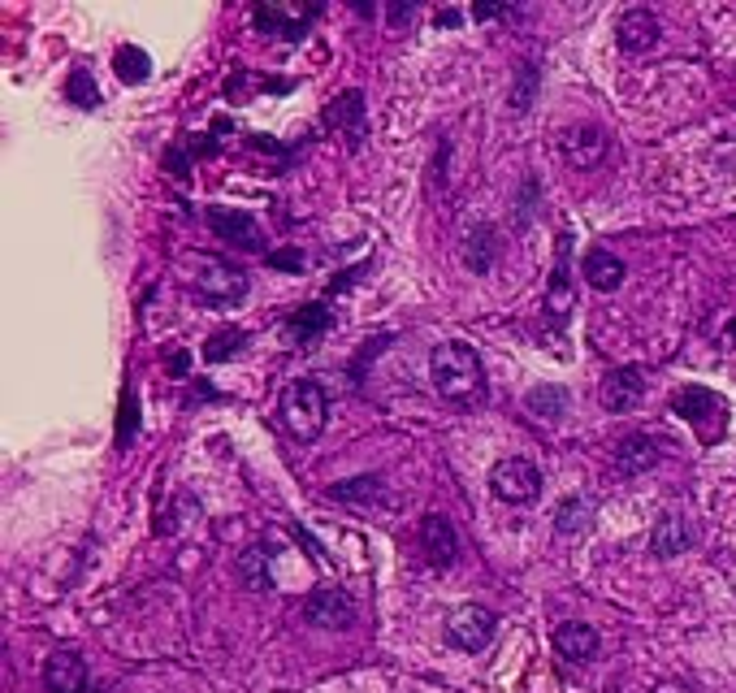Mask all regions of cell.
<instances>
[{
  "label": "cell",
  "instance_id": "obj_1",
  "mask_svg": "<svg viewBox=\"0 0 736 693\" xmlns=\"http://www.w3.org/2000/svg\"><path fill=\"white\" fill-rule=\"evenodd\" d=\"M429 373L446 403H477L485 395L481 356L468 343H442L429 360Z\"/></svg>",
  "mask_w": 736,
  "mask_h": 693
},
{
  "label": "cell",
  "instance_id": "obj_2",
  "mask_svg": "<svg viewBox=\"0 0 736 693\" xmlns=\"http://www.w3.org/2000/svg\"><path fill=\"white\" fill-rule=\"evenodd\" d=\"M325 416H330V399L317 382H291L282 395V425L291 429L299 442H312L321 438L325 429Z\"/></svg>",
  "mask_w": 736,
  "mask_h": 693
},
{
  "label": "cell",
  "instance_id": "obj_3",
  "mask_svg": "<svg viewBox=\"0 0 736 693\" xmlns=\"http://www.w3.org/2000/svg\"><path fill=\"white\" fill-rule=\"evenodd\" d=\"M672 412L685 416V421L698 429L702 442H719V438H724V429H728V408H724V399H719L715 390H706V386H685V390H680V395L672 399Z\"/></svg>",
  "mask_w": 736,
  "mask_h": 693
},
{
  "label": "cell",
  "instance_id": "obj_4",
  "mask_svg": "<svg viewBox=\"0 0 736 693\" xmlns=\"http://www.w3.org/2000/svg\"><path fill=\"white\" fill-rule=\"evenodd\" d=\"M490 490L511 507L537 503V494H542V473H537V464H529V460H498L490 473Z\"/></svg>",
  "mask_w": 736,
  "mask_h": 693
},
{
  "label": "cell",
  "instance_id": "obj_5",
  "mask_svg": "<svg viewBox=\"0 0 736 693\" xmlns=\"http://www.w3.org/2000/svg\"><path fill=\"white\" fill-rule=\"evenodd\" d=\"M304 616H308V624H317V629H351V624H356V598L347 590L325 585V590H312L304 598Z\"/></svg>",
  "mask_w": 736,
  "mask_h": 693
},
{
  "label": "cell",
  "instance_id": "obj_6",
  "mask_svg": "<svg viewBox=\"0 0 736 693\" xmlns=\"http://www.w3.org/2000/svg\"><path fill=\"white\" fill-rule=\"evenodd\" d=\"M195 291H200L208 304H239L247 295V273L226 265V260H204L200 278H195Z\"/></svg>",
  "mask_w": 736,
  "mask_h": 693
},
{
  "label": "cell",
  "instance_id": "obj_7",
  "mask_svg": "<svg viewBox=\"0 0 736 693\" xmlns=\"http://www.w3.org/2000/svg\"><path fill=\"white\" fill-rule=\"evenodd\" d=\"M446 642L459 650H485L494 642V611L485 607H459L451 620H446Z\"/></svg>",
  "mask_w": 736,
  "mask_h": 693
},
{
  "label": "cell",
  "instance_id": "obj_8",
  "mask_svg": "<svg viewBox=\"0 0 736 693\" xmlns=\"http://www.w3.org/2000/svg\"><path fill=\"white\" fill-rule=\"evenodd\" d=\"M559 152H563V161L576 169H594L602 156H607V135H602L598 126H568L559 135Z\"/></svg>",
  "mask_w": 736,
  "mask_h": 693
},
{
  "label": "cell",
  "instance_id": "obj_9",
  "mask_svg": "<svg viewBox=\"0 0 736 693\" xmlns=\"http://www.w3.org/2000/svg\"><path fill=\"white\" fill-rule=\"evenodd\" d=\"M208 226L213 234H221L234 247H247V252H260L265 247V234L252 221V213H239V208H208Z\"/></svg>",
  "mask_w": 736,
  "mask_h": 693
},
{
  "label": "cell",
  "instance_id": "obj_10",
  "mask_svg": "<svg viewBox=\"0 0 736 693\" xmlns=\"http://www.w3.org/2000/svg\"><path fill=\"white\" fill-rule=\"evenodd\" d=\"M420 551H425L429 568H451L459 559V533L446 516H425L420 525Z\"/></svg>",
  "mask_w": 736,
  "mask_h": 693
},
{
  "label": "cell",
  "instance_id": "obj_11",
  "mask_svg": "<svg viewBox=\"0 0 736 693\" xmlns=\"http://www.w3.org/2000/svg\"><path fill=\"white\" fill-rule=\"evenodd\" d=\"M317 18V9H291V5H260L256 26L273 39H299L308 31V22Z\"/></svg>",
  "mask_w": 736,
  "mask_h": 693
},
{
  "label": "cell",
  "instance_id": "obj_12",
  "mask_svg": "<svg viewBox=\"0 0 736 693\" xmlns=\"http://www.w3.org/2000/svg\"><path fill=\"white\" fill-rule=\"evenodd\" d=\"M44 685H48V693H83V685H87L83 655H74V650H57V655L48 659V668H44Z\"/></svg>",
  "mask_w": 736,
  "mask_h": 693
},
{
  "label": "cell",
  "instance_id": "obj_13",
  "mask_svg": "<svg viewBox=\"0 0 736 693\" xmlns=\"http://www.w3.org/2000/svg\"><path fill=\"white\" fill-rule=\"evenodd\" d=\"M659 455L663 451L650 434H628V438L615 442V468H620L624 477H637V473H646V468H654Z\"/></svg>",
  "mask_w": 736,
  "mask_h": 693
},
{
  "label": "cell",
  "instance_id": "obj_14",
  "mask_svg": "<svg viewBox=\"0 0 736 693\" xmlns=\"http://www.w3.org/2000/svg\"><path fill=\"white\" fill-rule=\"evenodd\" d=\"M615 39H620L624 52H646L659 44V18L650 9H628L620 26H615Z\"/></svg>",
  "mask_w": 736,
  "mask_h": 693
},
{
  "label": "cell",
  "instance_id": "obj_15",
  "mask_svg": "<svg viewBox=\"0 0 736 693\" xmlns=\"http://www.w3.org/2000/svg\"><path fill=\"white\" fill-rule=\"evenodd\" d=\"M641 390H646V377H641V369H611L607 382H602V408L633 412V403L641 399Z\"/></svg>",
  "mask_w": 736,
  "mask_h": 693
},
{
  "label": "cell",
  "instance_id": "obj_16",
  "mask_svg": "<svg viewBox=\"0 0 736 693\" xmlns=\"http://www.w3.org/2000/svg\"><path fill=\"white\" fill-rule=\"evenodd\" d=\"M693 546V529L685 516H659L650 529V551L659 559H672V555H685Z\"/></svg>",
  "mask_w": 736,
  "mask_h": 693
},
{
  "label": "cell",
  "instance_id": "obj_17",
  "mask_svg": "<svg viewBox=\"0 0 736 693\" xmlns=\"http://www.w3.org/2000/svg\"><path fill=\"white\" fill-rule=\"evenodd\" d=\"M581 273H585V282L594 286V291H620V282L628 278L624 260H620V256H611L607 247H594V252H585Z\"/></svg>",
  "mask_w": 736,
  "mask_h": 693
},
{
  "label": "cell",
  "instance_id": "obj_18",
  "mask_svg": "<svg viewBox=\"0 0 736 693\" xmlns=\"http://www.w3.org/2000/svg\"><path fill=\"white\" fill-rule=\"evenodd\" d=\"M325 126H343V135L351 143L364 139V96L360 91H343L330 109H325Z\"/></svg>",
  "mask_w": 736,
  "mask_h": 693
},
{
  "label": "cell",
  "instance_id": "obj_19",
  "mask_svg": "<svg viewBox=\"0 0 736 693\" xmlns=\"http://www.w3.org/2000/svg\"><path fill=\"white\" fill-rule=\"evenodd\" d=\"M555 650L563 659H572V663H589L598 655V633L589 629V624H559Z\"/></svg>",
  "mask_w": 736,
  "mask_h": 693
},
{
  "label": "cell",
  "instance_id": "obj_20",
  "mask_svg": "<svg viewBox=\"0 0 736 693\" xmlns=\"http://www.w3.org/2000/svg\"><path fill=\"white\" fill-rule=\"evenodd\" d=\"M568 252H572V239L568 234H559V269L555 278H550V291H546V312L550 317H568L572 308V278H568Z\"/></svg>",
  "mask_w": 736,
  "mask_h": 693
},
{
  "label": "cell",
  "instance_id": "obj_21",
  "mask_svg": "<svg viewBox=\"0 0 736 693\" xmlns=\"http://www.w3.org/2000/svg\"><path fill=\"white\" fill-rule=\"evenodd\" d=\"M330 499L334 503H351V507H373V503H386L390 494H386V486H381L377 477H356V481H338V486H330Z\"/></svg>",
  "mask_w": 736,
  "mask_h": 693
},
{
  "label": "cell",
  "instance_id": "obj_22",
  "mask_svg": "<svg viewBox=\"0 0 736 693\" xmlns=\"http://www.w3.org/2000/svg\"><path fill=\"white\" fill-rule=\"evenodd\" d=\"M234 572H239V581L247 585V590H269V585H273V577H269V551L260 542L247 546V551L239 555Z\"/></svg>",
  "mask_w": 736,
  "mask_h": 693
},
{
  "label": "cell",
  "instance_id": "obj_23",
  "mask_svg": "<svg viewBox=\"0 0 736 693\" xmlns=\"http://www.w3.org/2000/svg\"><path fill=\"white\" fill-rule=\"evenodd\" d=\"M330 330V308L325 304H308V308H299L291 321H286V334L295 338V343H312L317 334H325Z\"/></svg>",
  "mask_w": 736,
  "mask_h": 693
},
{
  "label": "cell",
  "instance_id": "obj_24",
  "mask_svg": "<svg viewBox=\"0 0 736 693\" xmlns=\"http://www.w3.org/2000/svg\"><path fill=\"white\" fill-rule=\"evenodd\" d=\"M494 256H498V239H494V230H490V226H477V230L468 234V243H464V260H468V269L490 273V269H494Z\"/></svg>",
  "mask_w": 736,
  "mask_h": 693
},
{
  "label": "cell",
  "instance_id": "obj_25",
  "mask_svg": "<svg viewBox=\"0 0 736 693\" xmlns=\"http://www.w3.org/2000/svg\"><path fill=\"white\" fill-rule=\"evenodd\" d=\"M589 520H594V503L568 499V503H559V512H555V529L563 533V538H581V533L589 529Z\"/></svg>",
  "mask_w": 736,
  "mask_h": 693
},
{
  "label": "cell",
  "instance_id": "obj_26",
  "mask_svg": "<svg viewBox=\"0 0 736 693\" xmlns=\"http://www.w3.org/2000/svg\"><path fill=\"white\" fill-rule=\"evenodd\" d=\"M533 416H542V421H559L563 412H568V390L563 386H537L529 390V403H524Z\"/></svg>",
  "mask_w": 736,
  "mask_h": 693
},
{
  "label": "cell",
  "instance_id": "obj_27",
  "mask_svg": "<svg viewBox=\"0 0 736 693\" xmlns=\"http://www.w3.org/2000/svg\"><path fill=\"white\" fill-rule=\"evenodd\" d=\"M113 70H117V78H122V83H143V78L152 74V57H148V52H143V48L126 44V48H117Z\"/></svg>",
  "mask_w": 736,
  "mask_h": 693
},
{
  "label": "cell",
  "instance_id": "obj_28",
  "mask_svg": "<svg viewBox=\"0 0 736 693\" xmlns=\"http://www.w3.org/2000/svg\"><path fill=\"white\" fill-rule=\"evenodd\" d=\"M65 91H70V100L78 104V109H96V104H100V91H96V83H91V70H83V65L70 74Z\"/></svg>",
  "mask_w": 736,
  "mask_h": 693
},
{
  "label": "cell",
  "instance_id": "obj_29",
  "mask_svg": "<svg viewBox=\"0 0 736 693\" xmlns=\"http://www.w3.org/2000/svg\"><path fill=\"white\" fill-rule=\"evenodd\" d=\"M239 343H243V334H239V330H221V334L208 338L204 360H230L234 351H239Z\"/></svg>",
  "mask_w": 736,
  "mask_h": 693
},
{
  "label": "cell",
  "instance_id": "obj_30",
  "mask_svg": "<svg viewBox=\"0 0 736 693\" xmlns=\"http://www.w3.org/2000/svg\"><path fill=\"white\" fill-rule=\"evenodd\" d=\"M269 265H278V269H299V265H304V256H299V252H273Z\"/></svg>",
  "mask_w": 736,
  "mask_h": 693
},
{
  "label": "cell",
  "instance_id": "obj_31",
  "mask_svg": "<svg viewBox=\"0 0 736 693\" xmlns=\"http://www.w3.org/2000/svg\"><path fill=\"white\" fill-rule=\"evenodd\" d=\"M130 434H135V399L126 395V416H122V442H126Z\"/></svg>",
  "mask_w": 736,
  "mask_h": 693
},
{
  "label": "cell",
  "instance_id": "obj_32",
  "mask_svg": "<svg viewBox=\"0 0 736 693\" xmlns=\"http://www.w3.org/2000/svg\"><path fill=\"white\" fill-rule=\"evenodd\" d=\"M386 13H390V22H399V26H403V22H407V18H412V13H416V5H390Z\"/></svg>",
  "mask_w": 736,
  "mask_h": 693
},
{
  "label": "cell",
  "instance_id": "obj_33",
  "mask_svg": "<svg viewBox=\"0 0 736 693\" xmlns=\"http://www.w3.org/2000/svg\"><path fill=\"white\" fill-rule=\"evenodd\" d=\"M498 13H507L503 5H477V18H498Z\"/></svg>",
  "mask_w": 736,
  "mask_h": 693
}]
</instances>
